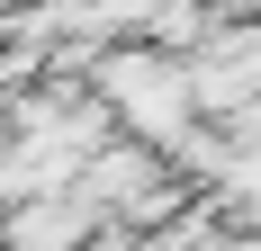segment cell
Segmentation results:
<instances>
[{"mask_svg": "<svg viewBox=\"0 0 261 251\" xmlns=\"http://www.w3.org/2000/svg\"><path fill=\"white\" fill-rule=\"evenodd\" d=\"M216 206L243 215V225H261V144H234V152H225V171H216Z\"/></svg>", "mask_w": 261, "mask_h": 251, "instance_id": "4", "label": "cell"}, {"mask_svg": "<svg viewBox=\"0 0 261 251\" xmlns=\"http://www.w3.org/2000/svg\"><path fill=\"white\" fill-rule=\"evenodd\" d=\"M90 99L108 108V125H126L135 144H153L171 152L198 125V99H189V72H180V54H162V45H117L90 63Z\"/></svg>", "mask_w": 261, "mask_h": 251, "instance_id": "1", "label": "cell"}, {"mask_svg": "<svg viewBox=\"0 0 261 251\" xmlns=\"http://www.w3.org/2000/svg\"><path fill=\"white\" fill-rule=\"evenodd\" d=\"M189 72V99H198V117H225V108H243L261 90V27H207L198 45L180 54Z\"/></svg>", "mask_w": 261, "mask_h": 251, "instance_id": "2", "label": "cell"}, {"mask_svg": "<svg viewBox=\"0 0 261 251\" xmlns=\"http://www.w3.org/2000/svg\"><path fill=\"white\" fill-rule=\"evenodd\" d=\"M90 225H108L81 189H36V198L0 206V251H81Z\"/></svg>", "mask_w": 261, "mask_h": 251, "instance_id": "3", "label": "cell"}]
</instances>
